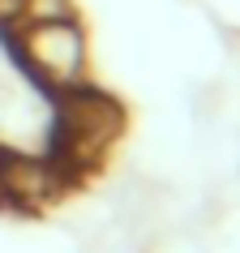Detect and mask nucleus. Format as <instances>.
I'll return each instance as SVG.
<instances>
[{
    "instance_id": "nucleus-1",
    "label": "nucleus",
    "mask_w": 240,
    "mask_h": 253,
    "mask_svg": "<svg viewBox=\"0 0 240 253\" xmlns=\"http://www.w3.org/2000/svg\"><path fill=\"white\" fill-rule=\"evenodd\" d=\"M17 56L52 90H78L86 78V35L73 17L17 26Z\"/></svg>"
},
{
    "instance_id": "nucleus-2",
    "label": "nucleus",
    "mask_w": 240,
    "mask_h": 253,
    "mask_svg": "<svg viewBox=\"0 0 240 253\" xmlns=\"http://www.w3.org/2000/svg\"><path fill=\"white\" fill-rule=\"evenodd\" d=\"M69 103H65V133L69 142L78 150H99L107 146L112 137H116L120 129V107L112 103V99H103V94L94 90H65Z\"/></svg>"
},
{
    "instance_id": "nucleus-3",
    "label": "nucleus",
    "mask_w": 240,
    "mask_h": 253,
    "mask_svg": "<svg viewBox=\"0 0 240 253\" xmlns=\"http://www.w3.org/2000/svg\"><path fill=\"white\" fill-rule=\"evenodd\" d=\"M56 17H73L69 0H26V17H22V26H26V22H56Z\"/></svg>"
},
{
    "instance_id": "nucleus-4",
    "label": "nucleus",
    "mask_w": 240,
    "mask_h": 253,
    "mask_svg": "<svg viewBox=\"0 0 240 253\" xmlns=\"http://www.w3.org/2000/svg\"><path fill=\"white\" fill-rule=\"evenodd\" d=\"M26 17V0H0V22L4 26H22Z\"/></svg>"
}]
</instances>
